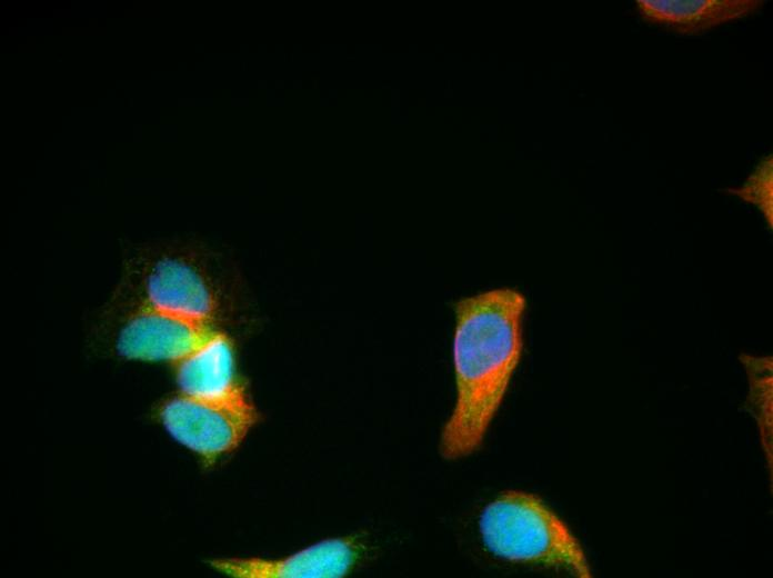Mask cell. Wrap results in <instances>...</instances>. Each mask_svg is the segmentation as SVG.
Wrapping results in <instances>:
<instances>
[{"mask_svg": "<svg viewBox=\"0 0 773 578\" xmlns=\"http://www.w3.org/2000/svg\"><path fill=\"white\" fill-rule=\"evenodd\" d=\"M743 202L753 205L762 213L767 227L773 226V157L764 156L744 182L725 189Z\"/></svg>", "mask_w": 773, "mask_h": 578, "instance_id": "9c48e42d", "label": "cell"}, {"mask_svg": "<svg viewBox=\"0 0 773 578\" xmlns=\"http://www.w3.org/2000/svg\"><path fill=\"white\" fill-rule=\"evenodd\" d=\"M358 557L353 540L333 538L279 559H221L212 566L239 578H339L351 570Z\"/></svg>", "mask_w": 773, "mask_h": 578, "instance_id": "8992f818", "label": "cell"}, {"mask_svg": "<svg viewBox=\"0 0 773 578\" xmlns=\"http://www.w3.org/2000/svg\"><path fill=\"white\" fill-rule=\"evenodd\" d=\"M214 333L210 322L141 306L121 328L117 349L128 359L181 361Z\"/></svg>", "mask_w": 773, "mask_h": 578, "instance_id": "5b68a950", "label": "cell"}, {"mask_svg": "<svg viewBox=\"0 0 773 578\" xmlns=\"http://www.w3.org/2000/svg\"><path fill=\"white\" fill-rule=\"evenodd\" d=\"M140 260L143 307L210 322L215 298L185 255L173 246L152 245L140 250Z\"/></svg>", "mask_w": 773, "mask_h": 578, "instance_id": "277c9868", "label": "cell"}, {"mask_svg": "<svg viewBox=\"0 0 773 578\" xmlns=\"http://www.w3.org/2000/svg\"><path fill=\"white\" fill-rule=\"evenodd\" d=\"M452 308L455 400L440 439L449 460L481 446L505 398L523 353L528 300L518 288L502 286L463 296Z\"/></svg>", "mask_w": 773, "mask_h": 578, "instance_id": "6da1fadb", "label": "cell"}, {"mask_svg": "<svg viewBox=\"0 0 773 578\" xmlns=\"http://www.w3.org/2000/svg\"><path fill=\"white\" fill-rule=\"evenodd\" d=\"M177 380L182 393L194 397H219L237 388L233 350L228 338L215 332L179 361Z\"/></svg>", "mask_w": 773, "mask_h": 578, "instance_id": "ba28073f", "label": "cell"}, {"mask_svg": "<svg viewBox=\"0 0 773 578\" xmlns=\"http://www.w3.org/2000/svg\"><path fill=\"white\" fill-rule=\"evenodd\" d=\"M255 416L240 386L219 397L182 393L168 401L161 411L168 432L207 459L233 450L255 422Z\"/></svg>", "mask_w": 773, "mask_h": 578, "instance_id": "3957f363", "label": "cell"}, {"mask_svg": "<svg viewBox=\"0 0 773 578\" xmlns=\"http://www.w3.org/2000/svg\"><path fill=\"white\" fill-rule=\"evenodd\" d=\"M764 0H636L641 19L682 36H699L757 13Z\"/></svg>", "mask_w": 773, "mask_h": 578, "instance_id": "52a82bcc", "label": "cell"}, {"mask_svg": "<svg viewBox=\"0 0 773 578\" xmlns=\"http://www.w3.org/2000/svg\"><path fill=\"white\" fill-rule=\"evenodd\" d=\"M479 531L496 558L566 571L591 578L579 540L566 524L536 495L506 490L481 511Z\"/></svg>", "mask_w": 773, "mask_h": 578, "instance_id": "7a4b0ae2", "label": "cell"}]
</instances>
